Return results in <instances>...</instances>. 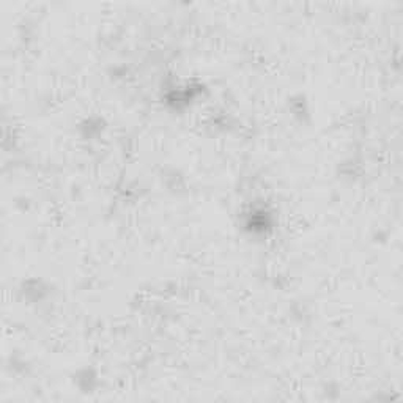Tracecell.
Wrapping results in <instances>:
<instances>
[{"label":"cell","instance_id":"2","mask_svg":"<svg viewBox=\"0 0 403 403\" xmlns=\"http://www.w3.org/2000/svg\"><path fill=\"white\" fill-rule=\"evenodd\" d=\"M268 215V211L263 208H250L248 213H244L243 227L249 235H267L271 226V217Z\"/></svg>","mask_w":403,"mask_h":403},{"label":"cell","instance_id":"5","mask_svg":"<svg viewBox=\"0 0 403 403\" xmlns=\"http://www.w3.org/2000/svg\"><path fill=\"white\" fill-rule=\"evenodd\" d=\"M288 110L292 114L293 118H298V120H304V117H309V104L306 101V98L298 95L293 96L292 100H288Z\"/></svg>","mask_w":403,"mask_h":403},{"label":"cell","instance_id":"1","mask_svg":"<svg viewBox=\"0 0 403 403\" xmlns=\"http://www.w3.org/2000/svg\"><path fill=\"white\" fill-rule=\"evenodd\" d=\"M51 286L43 279L38 277H29L21 282V286L18 287L19 298H21L25 304L30 306H39L49 300L51 296Z\"/></svg>","mask_w":403,"mask_h":403},{"label":"cell","instance_id":"3","mask_svg":"<svg viewBox=\"0 0 403 403\" xmlns=\"http://www.w3.org/2000/svg\"><path fill=\"white\" fill-rule=\"evenodd\" d=\"M105 129H108V123H105L103 117L98 115L85 117L84 120H81L77 124V134L85 142L100 141L104 136Z\"/></svg>","mask_w":403,"mask_h":403},{"label":"cell","instance_id":"4","mask_svg":"<svg viewBox=\"0 0 403 403\" xmlns=\"http://www.w3.org/2000/svg\"><path fill=\"white\" fill-rule=\"evenodd\" d=\"M98 383H100V378H98L95 369H79L75 373V385H77V388L84 392L95 391Z\"/></svg>","mask_w":403,"mask_h":403}]
</instances>
